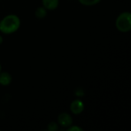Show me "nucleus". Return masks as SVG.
<instances>
[{
    "label": "nucleus",
    "mask_w": 131,
    "mask_h": 131,
    "mask_svg": "<svg viewBox=\"0 0 131 131\" xmlns=\"http://www.w3.org/2000/svg\"><path fill=\"white\" fill-rule=\"evenodd\" d=\"M20 25V18L16 15H6L0 21V31L5 35L15 33L19 28Z\"/></svg>",
    "instance_id": "obj_1"
},
{
    "label": "nucleus",
    "mask_w": 131,
    "mask_h": 131,
    "mask_svg": "<svg viewBox=\"0 0 131 131\" xmlns=\"http://www.w3.org/2000/svg\"><path fill=\"white\" fill-rule=\"evenodd\" d=\"M116 27L121 32H128L131 30V13L122 12L116 19Z\"/></svg>",
    "instance_id": "obj_2"
},
{
    "label": "nucleus",
    "mask_w": 131,
    "mask_h": 131,
    "mask_svg": "<svg viewBox=\"0 0 131 131\" xmlns=\"http://www.w3.org/2000/svg\"><path fill=\"white\" fill-rule=\"evenodd\" d=\"M58 124L61 127H66V128L69 127L73 124V120H72L71 116L67 113L60 114L58 117Z\"/></svg>",
    "instance_id": "obj_3"
},
{
    "label": "nucleus",
    "mask_w": 131,
    "mask_h": 131,
    "mask_svg": "<svg viewBox=\"0 0 131 131\" xmlns=\"http://www.w3.org/2000/svg\"><path fill=\"white\" fill-rule=\"evenodd\" d=\"M71 111L76 115L81 114L84 109V104L81 100H74L71 102L70 105Z\"/></svg>",
    "instance_id": "obj_4"
},
{
    "label": "nucleus",
    "mask_w": 131,
    "mask_h": 131,
    "mask_svg": "<svg viewBox=\"0 0 131 131\" xmlns=\"http://www.w3.org/2000/svg\"><path fill=\"white\" fill-rule=\"evenodd\" d=\"M42 5L47 10H54L59 5V0H42Z\"/></svg>",
    "instance_id": "obj_5"
},
{
    "label": "nucleus",
    "mask_w": 131,
    "mask_h": 131,
    "mask_svg": "<svg viewBox=\"0 0 131 131\" xmlns=\"http://www.w3.org/2000/svg\"><path fill=\"white\" fill-rule=\"evenodd\" d=\"M12 76L8 72L0 73V84L2 86H8L12 82Z\"/></svg>",
    "instance_id": "obj_6"
},
{
    "label": "nucleus",
    "mask_w": 131,
    "mask_h": 131,
    "mask_svg": "<svg viewBox=\"0 0 131 131\" xmlns=\"http://www.w3.org/2000/svg\"><path fill=\"white\" fill-rule=\"evenodd\" d=\"M35 15L37 18H43L47 15V9L45 8H44L43 6L38 7L36 8Z\"/></svg>",
    "instance_id": "obj_7"
},
{
    "label": "nucleus",
    "mask_w": 131,
    "mask_h": 131,
    "mask_svg": "<svg viewBox=\"0 0 131 131\" xmlns=\"http://www.w3.org/2000/svg\"><path fill=\"white\" fill-rule=\"evenodd\" d=\"M79 2L84 5H87V6H91V5H94L97 3H99L101 0H78Z\"/></svg>",
    "instance_id": "obj_8"
},
{
    "label": "nucleus",
    "mask_w": 131,
    "mask_h": 131,
    "mask_svg": "<svg viewBox=\"0 0 131 131\" xmlns=\"http://www.w3.org/2000/svg\"><path fill=\"white\" fill-rule=\"evenodd\" d=\"M48 130L49 131H57L58 130V124L55 122H51L48 125Z\"/></svg>",
    "instance_id": "obj_9"
},
{
    "label": "nucleus",
    "mask_w": 131,
    "mask_h": 131,
    "mask_svg": "<svg viewBox=\"0 0 131 131\" xmlns=\"http://www.w3.org/2000/svg\"><path fill=\"white\" fill-rule=\"evenodd\" d=\"M84 130L78 126H70L68 127V131H83Z\"/></svg>",
    "instance_id": "obj_10"
},
{
    "label": "nucleus",
    "mask_w": 131,
    "mask_h": 131,
    "mask_svg": "<svg viewBox=\"0 0 131 131\" xmlns=\"http://www.w3.org/2000/svg\"><path fill=\"white\" fill-rule=\"evenodd\" d=\"M2 42H3V38H2V37L0 35V45H1Z\"/></svg>",
    "instance_id": "obj_11"
},
{
    "label": "nucleus",
    "mask_w": 131,
    "mask_h": 131,
    "mask_svg": "<svg viewBox=\"0 0 131 131\" xmlns=\"http://www.w3.org/2000/svg\"><path fill=\"white\" fill-rule=\"evenodd\" d=\"M2 72V66H1V64H0V73Z\"/></svg>",
    "instance_id": "obj_12"
}]
</instances>
